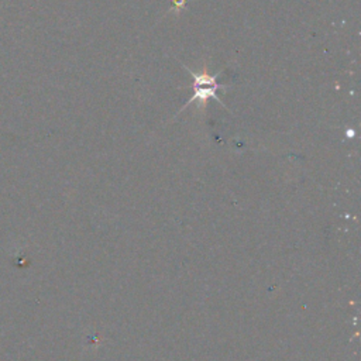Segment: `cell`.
<instances>
[{
    "label": "cell",
    "mask_w": 361,
    "mask_h": 361,
    "mask_svg": "<svg viewBox=\"0 0 361 361\" xmlns=\"http://www.w3.org/2000/svg\"><path fill=\"white\" fill-rule=\"evenodd\" d=\"M186 71L192 75V78H193V90H195V93H193V96L189 99V102L182 107V110L188 106V104H190V103H193V102H196V100H200L202 103H206L210 97H214L219 103H221L220 102V99L217 97V94H216V92H217V89H220V87H226V85H220V83H217L216 82V78H217V75L220 73H216L214 76H212V75H207L206 72H203V73H195V72H192L189 68H186ZM223 104V103H221ZM224 106V104H223Z\"/></svg>",
    "instance_id": "1"
}]
</instances>
